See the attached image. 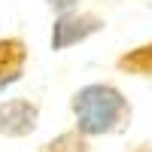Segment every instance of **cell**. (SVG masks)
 <instances>
[{"label": "cell", "instance_id": "cell-7", "mask_svg": "<svg viewBox=\"0 0 152 152\" xmlns=\"http://www.w3.org/2000/svg\"><path fill=\"white\" fill-rule=\"evenodd\" d=\"M46 6L61 15V12H70V9H79V0H46Z\"/></svg>", "mask_w": 152, "mask_h": 152}, {"label": "cell", "instance_id": "cell-1", "mask_svg": "<svg viewBox=\"0 0 152 152\" xmlns=\"http://www.w3.org/2000/svg\"><path fill=\"white\" fill-rule=\"evenodd\" d=\"M73 128L91 137H113L122 134L134 119V107L125 91L113 82H88L70 94Z\"/></svg>", "mask_w": 152, "mask_h": 152}, {"label": "cell", "instance_id": "cell-6", "mask_svg": "<svg viewBox=\"0 0 152 152\" xmlns=\"http://www.w3.org/2000/svg\"><path fill=\"white\" fill-rule=\"evenodd\" d=\"M37 152H91V140H88L82 131L67 128V131L55 134L52 140H46Z\"/></svg>", "mask_w": 152, "mask_h": 152}, {"label": "cell", "instance_id": "cell-2", "mask_svg": "<svg viewBox=\"0 0 152 152\" xmlns=\"http://www.w3.org/2000/svg\"><path fill=\"white\" fill-rule=\"evenodd\" d=\"M104 28H107V18H100L97 12H85V9L61 12V15H55V21H52L49 46H52V52H67V49L91 40V37L100 34Z\"/></svg>", "mask_w": 152, "mask_h": 152}, {"label": "cell", "instance_id": "cell-4", "mask_svg": "<svg viewBox=\"0 0 152 152\" xmlns=\"http://www.w3.org/2000/svg\"><path fill=\"white\" fill-rule=\"evenodd\" d=\"M28 58H31V52L21 37H0V88L21 79Z\"/></svg>", "mask_w": 152, "mask_h": 152}, {"label": "cell", "instance_id": "cell-3", "mask_svg": "<svg viewBox=\"0 0 152 152\" xmlns=\"http://www.w3.org/2000/svg\"><path fill=\"white\" fill-rule=\"evenodd\" d=\"M40 125V104L31 97H6L0 100V137L21 140L31 137Z\"/></svg>", "mask_w": 152, "mask_h": 152}, {"label": "cell", "instance_id": "cell-5", "mask_svg": "<svg viewBox=\"0 0 152 152\" xmlns=\"http://www.w3.org/2000/svg\"><path fill=\"white\" fill-rule=\"evenodd\" d=\"M116 70L125 76H137V79H152V40L122 52L116 58Z\"/></svg>", "mask_w": 152, "mask_h": 152}, {"label": "cell", "instance_id": "cell-8", "mask_svg": "<svg viewBox=\"0 0 152 152\" xmlns=\"http://www.w3.org/2000/svg\"><path fill=\"white\" fill-rule=\"evenodd\" d=\"M125 152H152V143H134V146H128Z\"/></svg>", "mask_w": 152, "mask_h": 152}]
</instances>
